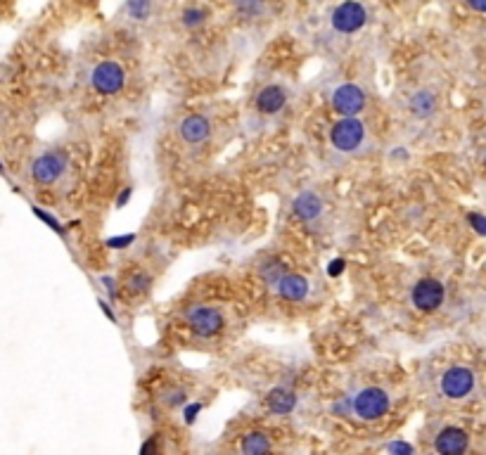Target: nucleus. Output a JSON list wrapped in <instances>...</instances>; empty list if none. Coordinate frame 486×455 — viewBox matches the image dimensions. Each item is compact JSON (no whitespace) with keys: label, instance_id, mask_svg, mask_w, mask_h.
<instances>
[{"label":"nucleus","instance_id":"nucleus-1","mask_svg":"<svg viewBox=\"0 0 486 455\" xmlns=\"http://www.w3.org/2000/svg\"><path fill=\"white\" fill-rule=\"evenodd\" d=\"M353 410L361 420H377L386 415L389 410V393L377 389V387H370V389H363L353 401Z\"/></svg>","mask_w":486,"mask_h":455},{"label":"nucleus","instance_id":"nucleus-2","mask_svg":"<svg viewBox=\"0 0 486 455\" xmlns=\"http://www.w3.org/2000/svg\"><path fill=\"white\" fill-rule=\"evenodd\" d=\"M363 124L356 119V116H344L342 121H337L333 126V131H330V140H333V145L337 149H342V152H351V149H356L361 145L363 140Z\"/></svg>","mask_w":486,"mask_h":455},{"label":"nucleus","instance_id":"nucleus-3","mask_svg":"<svg viewBox=\"0 0 486 455\" xmlns=\"http://www.w3.org/2000/svg\"><path fill=\"white\" fill-rule=\"evenodd\" d=\"M474 373L469 368L456 365V368L446 370L441 377V393L449 398H465L474 391Z\"/></svg>","mask_w":486,"mask_h":455},{"label":"nucleus","instance_id":"nucleus-4","mask_svg":"<svg viewBox=\"0 0 486 455\" xmlns=\"http://www.w3.org/2000/svg\"><path fill=\"white\" fill-rule=\"evenodd\" d=\"M187 325L197 337H214L223 327V315L216 308L209 306H195L187 313Z\"/></svg>","mask_w":486,"mask_h":455},{"label":"nucleus","instance_id":"nucleus-5","mask_svg":"<svg viewBox=\"0 0 486 455\" xmlns=\"http://www.w3.org/2000/svg\"><path fill=\"white\" fill-rule=\"evenodd\" d=\"M93 86L102 95H114L124 86V69L117 62H102L93 71Z\"/></svg>","mask_w":486,"mask_h":455},{"label":"nucleus","instance_id":"nucleus-6","mask_svg":"<svg viewBox=\"0 0 486 455\" xmlns=\"http://www.w3.org/2000/svg\"><path fill=\"white\" fill-rule=\"evenodd\" d=\"M366 19H368V15H366V10H363V5L349 0V3L339 5V8L335 10L333 26L342 33H353L366 24Z\"/></svg>","mask_w":486,"mask_h":455},{"label":"nucleus","instance_id":"nucleus-7","mask_svg":"<svg viewBox=\"0 0 486 455\" xmlns=\"http://www.w3.org/2000/svg\"><path fill=\"white\" fill-rule=\"evenodd\" d=\"M333 104L339 114L353 116L366 107V93L358 86H353V83H344V86H339L333 93Z\"/></svg>","mask_w":486,"mask_h":455},{"label":"nucleus","instance_id":"nucleus-8","mask_svg":"<svg viewBox=\"0 0 486 455\" xmlns=\"http://www.w3.org/2000/svg\"><path fill=\"white\" fill-rule=\"evenodd\" d=\"M413 304L420 310H436L444 304V285L439 280H420L415 287H413Z\"/></svg>","mask_w":486,"mask_h":455},{"label":"nucleus","instance_id":"nucleus-9","mask_svg":"<svg viewBox=\"0 0 486 455\" xmlns=\"http://www.w3.org/2000/svg\"><path fill=\"white\" fill-rule=\"evenodd\" d=\"M467 443H469L467 431H462L460 427H446V429L439 431L434 446H436V451L444 455H458V453L467 451Z\"/></svg>","mask_w":486,"mask_h":455},{"label":"nucleus","instance_id":"nucleus-10","mask_svg":"<svg viewBox=\"0 0 486 455\" xmlns=\"http://www.w3.org/2000/svg\"><path fill=\"white\" fill-rule=\"evenodd\" d=\"M64 159L59 154H43V157L36 159L34 164V178L43 185H50L64 174Z\"/></svg>","mask_w":486,"mask_h":455},{"label":"nucleus","instance_id":"nucleus-11","mask_svg":"<svg viewBox=\"0 0 486 455\" xmlns=\"http://www.w3.org/2000/svg\"><path fill=\"white\" fill-rule=\"evenodd\" d=\"M178 133L180 138L187 142H202L209 138V133H212V126H209V121L204 119V116H187V119L180 121L178 126Z\"/></svg>","mask_w":486,"mask_h":455},{"label":"nucleus","instance_id":"nucleus-12","mask_svg":"<svg viewBox=\"0 0 486 455\" xmlns=\"http://www.w3.org/2000/svg\"><path fill=\"white\" fill-rule=\"evenodd\" d=\"M285 100L287 95L280 86H266L256 95V107H259V112H263V114H275L285 107Z\"/></svg>","mask_w":486,"mask_h":455},{"label":"nucleus","instance_id":"nucleus-13","mask_svg":"<svg viewBox=\"0 0 486 455\" xmlns=\"http://www.w3.org/2000/svg\"><path fill=\"white\" fill-rule=\"evenodd\" d=\"M278 292L283 294L285 299H290V301H301L308 294V285L299 275H283L278 280Z\"/></svg>","mask_w":486,"mask_h":455},{"label":"nucleus","instance_id":"nucleus-14","mask_svg":"<svg viewBox=\"0 0 486 455\" xmlns=\"http://www.w3.org/2000/svg\"><path fill=\"white\" fill-rule=\"evenodd\" d=\"M320 209H323V204L313 192H303L295 199V214L303 221H313L316 216H320Z\"/></svg>","mask_w":486,"mask_h":455},{"label":"nucleus","instance_id":"nucleus-15","mask_svg":"<svg viewBox=\"0 0 486 455\" xmlns=\"http://www.w3.org/2000/svg\"><path fill=\"white\" fill-rule=\"evenodd\" d=\"M295 393L292 391H287V389H273L268 393V408L273 410V413H278V415H287L292 408H295Z\"/></svg>","mask_w":486,"mask_h":455},{"label":"nucleus","instance_id":"nucleus-16","mask_svg":"<svg viewBox=\"0 0 486 455\" xmlns=\"http://www.w3.org/2000/svg\"><path fill=\"white\" fill-rule=\"evenodd\" d=\"M411 109H413V114L420 116V119H427V116L434 114L436 100L429 91H420L411 98Z\"/></svg>","mask_w":486,"mask_h":455},{"label":"nucleus","instance_id":"nucleus-17","mask_svg":"<svg viewBox=\"0 0 486 455\" xmlns=\"http://www.w3.org/2000/svg\"><path fill=\"white\" fill-rule=\"evenodd\" d=\"M242 451L250 453V455H254V453H266V451H270V443H268V439L263 434L254 431V434H247L245 436V441H242Z\"/></svg>","mask_w":486,"mask_h":455},{"label":"nucleus","instance_id":"nucleus-18","mask_svg":"<svg viewBox=\"0 0 486 455\" xmlns=\"http://www.w3.org/2000/svg\"><path fill=\"white\" fill-rule=\"evenodd\" d=\"M131 12L135 17H145L147 15V3L145 0H131Z\"/></svg>","mask_w":486,"mask_h":455},{"label":"nucleus","instance_id":"nucleus-19","mask_svg":"<svg viewBox=\"0 0 486 455\" xmlns=\"http://www.w3.org/2000/svg\"><path fill=\"white\" fill-rule=\"evenodd\" d=\"M142 287H147V277H145V275H135L133 280H131V287H129V290H131V292H140Z\"/></svg>","mask_w":486,"mask_h":455},{"label":"nucleus","instance_id":"nucleus-20","mask_svg":"<svg viewBox=\"0 0 486 455\" xmlns=\"http://www.w3.org/2000/svg\"><path fill=\"white\" fill-rule=\"evenodd\" d=\"M386 451H391V453H413V446H408V443H391Z\"/></svg>","mask_w":486,"mask_h":455},{"label":"nucleus","instance_id":"nucleus-21","mask_svg":"<svg viewBox=\"0 0 486 455\" xmlns=\"http://www.w3.org/2000/svg\"><path fill=\"white\" fill-rule=\"evenodd\" d=\"M469 221H472V223H474V230H477V232H484L486 223H484L482 216H479V214H472V216H469Z\"/></svg>","mask_w":486,"mask_h":455},{"label":"nucleus","instance_id":"nucleus-22","mask_svg":"<svg viewBox=\"0 0 486 455\" xmlns=\"http://www.w3.org/2000/svg\"><path fill=\"white\" fill-rule=\"evenodd\" d=\"M467 5L472 10H477V12H484L486 10V0H467Z\"/></svg>","mask_w":486,"mask_h":455},{"label":"nucleus","instance_id":"nucleus-23","mask_svg":"<svg viewBox=\"0 0 486 455\" xmlns=\"http://www.w3.org/2000/svg\"><path fill=\"white\" fill-rule=\"evenodd\" d=\"M197 17H202V12H187V24H195V21H200Z\"/></svg>","mask_w":486,"mask_h":455}]
</instances>
